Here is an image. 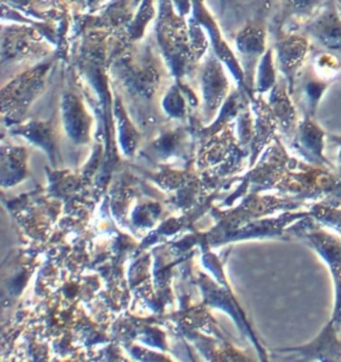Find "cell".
<instances>
[{"mask_svg":"<svg viewBox=\"0 0 341 362\" xmlns=\"http://www.w3.org/2000/svg\"><path fill=\"white\" fill-rule=\"evenodd\" d=\"M276 188L301 203L341 206V172L337 168L295 163Z\"/></svg>","mask_w":341,"mask_h":362,"instance_id":"cell-1","label":"cell"},{"mask_svg":"<svg viewBox=\"0 0 341 362\" xmlns=\"http://www.w3.org/2000/svg\"><path fill=\"white\" fill-rule=\"evenodd\" d=\"M287 233L306 241L328 265L335 288V305L330 320L341 328V236L328 232L311 216L296 221L287 229Z\"/></svg>","mask_w":341,"mask_h":362,"instance_id":"cell-2","label":"cell"},{"mask_svg":"<svg viewBox=\"0 0 341 362\" xmlns=\"http://www.w3.org/2000/svg\"><path fill=\"white\" fill-rule=\"evenodd\" d=\"M274 351L294 354L301 361L341 362V328L330 320L308 344Z\"/></svg>","mask_w":341,"mask_h":362,"instance_id":"cell-3","label":"cell"},{"mask_svg":"<svg viewBox=\"0 0 341 362\" xmlns=\"http://www.w3.org/2000/svg\"><path fill=\"white\" fill-rule=\"evenodd\" d=\"M325 137V129L318 124L315 117L306 115L297 124L295 136L292 139V147L309 164L336 168V165H333L324 153Z\"/></svg>","mask_w":341,"mask_h":362,"instance_id":"cell-4","label":"cell"},{"mask_svg":"<svg viewBox=\"0 0 341 362\" xmlns=\"http://www.w3.org/2000/svg\"><path fill=\"white\" fill-rule=\"evenodd\" d=\"M10 129L13 135L23 136L25 139H28V141L45 149L48 158L52 160V163L57 160V141H55V132L51 122L31 120L24 124L10 125Z\"/></svg>","mask_w":341,"mask_h":362,"instance_id":"cell-5","label":"cell"},{"mask_svg":"<svg viewBox=\"0 0 341 362\" xmlns=\"http://www.w3.org/2000/svg\"><path fill=\"white\" fill-rule=\"evenodd\" d=\"M27 149L22 147L3 148L1 151V185L13 187L30 176L27 170Z\"/></svg>","mask_w":341,"mask_h":362,"instance_id":"cell-6","label":"cell"},{"mask_svg":"<svg viewBox=\"0 0 341 362\" xmlns=\"http://www.w3.org/2000/svg\"><path fill=\"white\" fill-rule=\"evenodd\" d=\"M63 122L71 140L76 144H86L90 140L91 119L78 100L67 99L63 105Z\"/></svg>","mask_w":341,"mask_h":362,"instance_id":"cell-7","label":"cell"},{"mask_svg":"<svg viewBox=\"0 0 341 362\" xmlns=\"http://www.w3.org/2000/svg\"><path fill=\"white\" fill-rule=\"evenodd\" d=\"M270 108L285 137L294 139L299 120L295 105L291 102L289 95L285 92L284 88H276L273 90L270 99Z\"/></svg>","mask_w":341,"mask_h":362,"instance_id":"cell-8","label":"cell"},{"mask_svg":"<svg viewBox=\"0 0 341 362\" xmlns=\"http://www.w3.org/2000/svg\"><path fill=\"white\" fill-rule=\"evenodd\" d=\"M315 33L323 45L332 51H341V21L336 12L324 13L315 24Z\"/></svg>","mask_w":341,"mask_h":362,"instance_id":"cell-9","label":"cell"},{"mask_svg":"<svg viewBox=\"0 0 341 362\" xmlns=\"http://www.w3.org/2000/svg\"><path fill=\"white\" fill-rule=\"evenodd\" d=\"M308 212L320 226L328 228L341 236V206L315 203L311 205Z\"/></svg>","mask_w":341,"mask_h":362,"instance_id":"cell-10","label":"cell"},{"mask_svg":"<svg viewBox=\"0 0 341 362\" xmlns=\"http://www.w3.org/2000/svg\"><path fill=\"white\" fill-rule=\"evenodd\" d=\"M316 75L307 78L303 86L304 90V100H306V115L315 117L318 111V104L323 99V95L330 86V80L315 78Z\"/></svg>","mask_w":341,"mask_h":362,"instance_id":"cell-11","label":"cell"},{"mask_svg":"<svg viewBox=\"0 0 341 362\" xmlns=\"http://www.w3.org/2000/svg\"><path fill=\"white\" fill-rule=\"evenodd\" d=\"M159 212V206L146 204V205L137 208L132 217H134V221H135V224H137V226H139V224L141 226H151L154 224V221L156 220Z\"/></svg>","mask_w":341,"mask_h":362,"instance_id":"cell-12","label":"cell"},{"mask_svg":"<svg viewBox=\"0 0 341 362\" xmlns=\"http://www.w3.org/2000/svg\"><path fill=\"white\" fill-rule=\"evenodd\" d=\"M330 140L335 143V144H337V147H339V155H337V170L341 172V135H330L328 136Z\"/></svg>","mask_w":341,"mask_h":362,"instance_id":"cell-13","label":"cell"}]
</instances>
